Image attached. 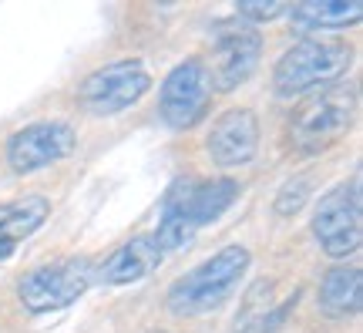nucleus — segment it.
I'll use <instances>...</instances> for the list:
<instances>
[{"label":"nucleus","mask_w":363,"mask_h":333,"mask_svg":"<svg viewBox=\"0 0 363 333\" xmlns=\"http://www.w3.org/2000/svg\"><path fill=\"white\" fill-rule=\"evenodd\" d=\"M259 51H262V38L256 27H225L219 31V38L212 44V58H208V81L212 88L219 91H233L246 81L256 65H259Z\"/></svg>","instance_id":"1a4fd4ad"},{"label":"nucleus","mask_w":363,"mask_h":333,"mask_svg":"<svg viewBox=\"0 0 363 333\" xmlns=\"http://www.w3.org/2000/svg\"><path fill=\"white\" fill-rule=\"evenodd\" d=\"M74 148V131L65 121H38L27 129L13 131L7 141V162L13 172H38L44 165L61 162Z\"/></svg>","instance_id":"9d476101"},{"label":"nucleus","mask_w":363,"mask_h":333,"mask_svg":"<svg viewBox=\"0 0 363 333\" xmlns=\"http://www.w3.org/2000/svg\"><path fill=\"white\" fill-rule=\"evenodd\" d=\"M48 212H51V205H48V199H40V195L0 205V259H7L17 249L21 239H27L34 229H40Z\"/></svg>","instance_id":"ddd939ff"},{"label":"nucleus","mask_w":363,"mask_h":333,"mask_svg":"<svg viewBox=\"0 0 363 333\" xmlns=\"http://www.w3.org/2000/svg\"><path fill=\"white\" fill-rule=\"evenodd\" d=\"M235 11H239V17H246V21H272V17L286 13V7L269 0V4H239Z\"/></svg>","instance_id":"f3484780"},{"label":"nucleus","mask_w":363,"mask_h":333,"mask_svg":"<svg viewBox=\"0 0 363 333\" xmlns=\"http://www.w3.org/2000/svg\"><path fill=\"white\" fill-rule=\"evenodd\" d=\"M239 185L233 179H212V182H175L165 195V212L158 222V232L152 236L162 253L182 249L195 239V232L206 222L216 219L235 202Z\"/></svg>","instance_id":"f257e3e1"},{"label":"nucleus","mask_w":363,"mask_h":333,"mask_svg":"<svg viewBox=\"0 0 363 333\" xmlns=\"http://www.w3.org/2000/svg\"><path fill=\"white\" fill-rule=\"evenodd\" d=\"M162 249L155 246L152 236H135L131 243H125L121 249H115L111 256L104 259L101 266V280L108 286H128V283H138L142 276H148L152 269L162 263Z\"/></svg>","instance_id":"f8f14e48"},{"label":"nucleus","mask_w":363,"mask_h":333,"mask_svg":"<svg viewBox=\"0 0 363 333\" xmlns=\"http://www.w3.org/2000/svg\"><path fill=\"white\" fill-rule=\"evenodd\" d=\"M212 162L222 168L249 165L259 148V121L249 108H233L212 125V135L206 141Z\"/></svg>","instance_id":"9b49d317"},{"label":"nucleus","mask_w":363,"mask_h":333,"mask_svg":"<svg viewBox=\"0 0 363 333\" xmlns=\"http://www.w3.org/2000/svg\"><path fill=\"white\" fill-rule=\"evenodd\" d=\"M208 102H212V81H208L206 65L192 58L165 77L162 84V104L158 111L172 129H192L199 118L206 115Z\"/></svg>","instance_id":"6e6552de"},{"label":"nucleus","mask_w":363,"mask_h":333,"mask_svg":"<svg viewBox=\"0 0 363 333\" xmlns=\"http://www.w3.org/2000/svg\"><path fill=\"white\" fill-rule=\"evenodd\" d=\"M357 115V88L353 84H330L299 104L289 118V141L303 155L326 152L337 145L353 125Z\"/></svg>","instance_id":"7ed1b4c3"},{"label":"nucleus","mask_w":363,"mask_h":333,"mask_svg":"<svg viewBox=\"0 0 363 333\" xmlns=\"http://www.w3.org/2000/svg\"><path fill=\"white\" fill-rule=\"evenodd\" d=\"M249 269V249L242 246H225L222 253L206 259L202 266H195L192 273H185L172 283L169 290V310L175 317H199V313H212L222 307L239 280Z\"/></svg>","instance_id":"f03ea898"},{"label":"nucleus","mask_w":363,"mask_h":333,"mask_svg":"<svg viewBox=\"0 0 363 333\" xmlns=\"http://www.w3.org/2000/svg\"><path fill=\"white\" fill-rule=\"evenodd\" d=\"M310 179H296L289 182L283 192H279V199H276V212L279 216H289V212H299L303 209V202H306V195H310Z\"/></svg>","instance_id":"dca6fc26"},{"label":"nucleus","mask_w":363,"mask_h":333,"mask_svg":"<svg viewBox=\"0 0 363 333\" xmlns=\"http://www.w3.org/2000/svg\"><path fill=\"white\" fill-rule=\"evenodd\" d=\"M148 88H152V75L145 71L142 61H118L81 81L78 102L91 115H118L135 102H142Z\"/></svg>","instance_id":"423d86ee"},{"label":"nucleus","mask_w":363,"mask_h":333,"mask_svg":"<svg viewBox=\"0 0 363 333\" xmlns=\"http://www.w3.org/2000/svg\"><path fill=\"white\" fill-rule=\"evenodd\" d=\"M155 333H162V330H155Z\"/></svg>","instance_id":"a211bd4d"},{"label":"nucleus","mask_w":363,"mask_h":333,"mask_svg":"<svg viewBox=\"0 0 363 333\" xmlns=\"http://www.w3.org/2000/svg\"><path fill=\"white\" fill-rule=\"evenodd\" d=\"M91 286V266L84 259H71V263H57V266H40L27 273L17 293L30 313H51V310H65L74 300L88 293Z\"/></svg>","instance_id":"0eeeda50"},{"label":"nucleus","mask_w":363,"mask_h":333,"mask_svg":"<svg viewBox=\"0 0 363 333\" xmlns=\"http://www.w3.org/2000/svg\"><path fill=\"white\" fill-rule=\"evenodd\" d=\"M360 269L353 266H337L326 273L323 286H320V310L333 320H343V317H353L360 313Z\"/></svg>","instance_id":"2eb2a0df"},{"label":"nucleus","mask_w":363,"mask_h":333,"mask_svg":"<svg viewBox=\"0 0 363 333\" xmlns=\"http://www.w3.org/2000/svg\"><path fill=\"white\" fill-rule=\"evenodd\" d=\"M350 65H353V51L347 44L306 38L293 44L279 58V65L272 71V81H276V91L283 98H293V94H303V91L337 84L340 77L350 71Z\"/></svg>","instance_id":"20e7f679"},{"label":"nucleus","mask_w":363,"mask_h":333,"mask_svg":"<svg viewBox=\"0 0 363 333\" xmlns=\"http://www.w3.org/2000/svg\"><path fill=\"white\" fill-rule=\"evenodd\" d=\"M363 17L360 4H343V0H306L289 11L293 31L299 34H313V31H343V27L357 24Z\"/></svg>","instance_id":"4468645a"},{"label":"nucleus","mask_w":363,"mask_h":333,"mask_svg":"<svg viewBox=\"0 0 363 333\" xmlns=\"http://www.w3.org/2000/svg\"><path fill=\"white\" fill-rule=\"evenodd\" d=\"M363 195L360 182L350 185H337L333 192L320 199V209L313 216V236L323 246L326 256L343 259L360 249L363 239Z\"/></svg>","instance_id":"39448f33"}]
</instances>
